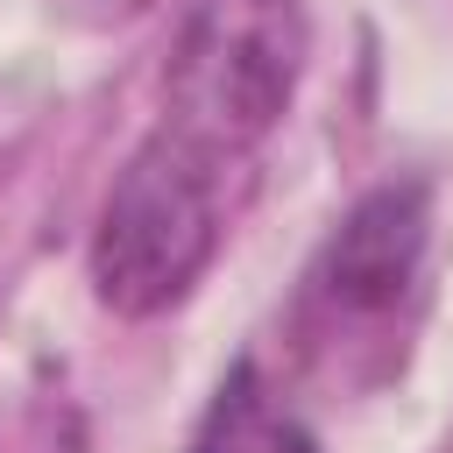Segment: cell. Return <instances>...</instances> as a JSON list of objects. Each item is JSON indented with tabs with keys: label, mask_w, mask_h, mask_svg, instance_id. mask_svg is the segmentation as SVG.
<instances>
[{
	"label": "cell",
	"mask_w": 453,
	"mask_h": 453,
	"mask_svg": "<svg viewBox=\"0 0 453 453\" xmlns=\"http://www.w3.org/2000/svg\"><path fill=\"white\" fill-rule=\"evenodd\" d=\"M304 0H198L170 57V127L212 156H248L304 71Z\"/></svg>",
	"instance_id": "obj_2"
},
{
	"label": "cell",
	"mask_w": 453,
	"mask_h": 453,
	"mask_svg": "<svg viewBox=\"0 0 453 453\" xmlns=\"http://www.w3.org/2000/svg\"><path fill=\"white\" fill-rule=\"evenodd\" d=\"M219 191H226V156L205 142L177 134L170 120L127 156L113 177L99 226H92V290L120 319H156L191 297L205 262L219 255Z\"/></svg>",
	"instance_id": "obj_1"
},
{
	"label": "cell",
	"mask_w": 453,
	"mask_h": 453,
	"mask_svg": "<svg viewBox=\"0 0 453 453\" xmlns=\"http://www.w3.org/2000/svg\"><path fill=\"white\" fill-rule=\"evenodd\" d=\"M425 248H432V191L418 177H389L375 191H361L347 205V219L326 234L319 262H311V311L340 333V326H382L396 319V304H411L418 276H425Z\"/></svg>",
	"instance_id": "obj_3"
},
{
	"label": "cell",
	"mask_w": 453,
	"mask_h": 453,
	"mask_svg": "<svg viewBox=\"0 0 453 453\" xmlns=\"http://www.w3.org/2000/svg\"><path fill=\"white\" fill-rule=\"evenodd\" d=\"M191 453H319V439H311V425L290 403H276V389L262 382V368L241 361L219 382V396H212Z\"/></svg>",
	"instance_id": "obj_4"
}]
</instances>
